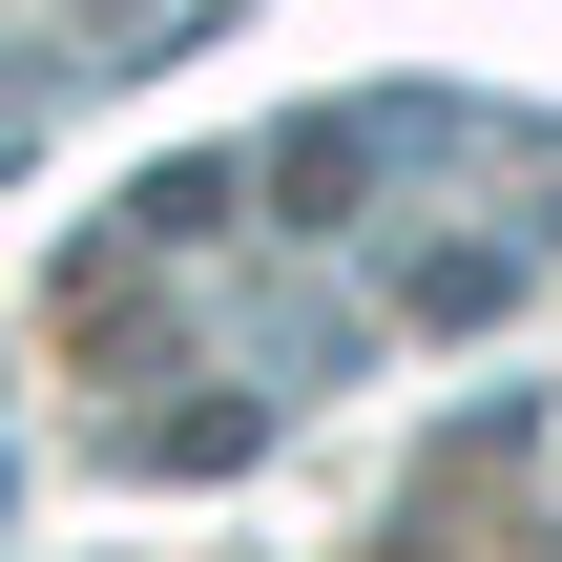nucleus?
I'll return each instance as SVG.
<instances>
[{
  "label": "nucleus",
  "mask_w": 562,
  "mask_h": 562,
  "mask_svg": "<svg viewBox=\"0 0 562 562\" xmlns=\"http://www.w3.org/2000/svg\"><path fill=\"white\" fill-rule=\"evenodd\" d=\"M542 271H562L542 209H521V229H417V250H396V313H417V334H501Z\"/></svg>",
  "instance_id": "nucleus-1"
},
{
  "label": "nucleus",
  "mask_w": 562,
  "mask_h": 562,
  "mask_svg": "<svg viewBox=\"0 0 562 562\" xmlns=\"http://www.w3.org/2000/svg\"><path fill=\"white\" fill-rule=\"evenodd\" d=\"M250 438H271V396H188V417H146L125 459H146V480H209V459H250Z\"/></svg>",
  "instance_id": "nucleus-2"
},
{
  "label": "nucleus",
  "mask_w": 562,
  "mask_h": 562,
  "mask_svg": "<svg viewBox=\"0 0 562 562\" xmlns=\"http://www.w3.org/2000/svg\"><path fill=\"white\" fill-rule=\"evenodd\" d=\"M0 501H21V459H0Z\"/></svg>",
  "instance_id": "nucleus-3"
}]
</instances>
